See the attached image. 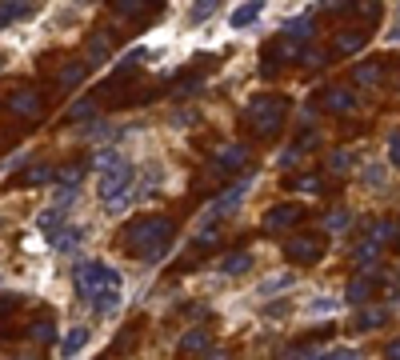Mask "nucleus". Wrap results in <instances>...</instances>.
Wrapping results in <instances>:
<instances>
[{"instance_id": "f257e3e1", "label": "nucleus", "mask_w": 400, "mask_h": 360, "mask_svg": "<svg viewBox=\"0 0 400 360\" xmlns=\"http://www.w3.org/2000/svg\"><path fill=\"white\" fill-rule=\"evenodd\" d=\"M76 292L92 312L108 316L120 304V273L104 261H80L76 264Z\"/></svg>"}, {"instance_id": "f03ea898", "label": "nucleus", "mask_w": 400, "mask_h": 360, "mask_svg": "<svg viewBox=\"0 0 400 360\" xmlns=\"http://www.w3.org/2000/svg\"><path fill=\"white\" fill-rule=\"evenodd\" d=\"M173 244V224L164 221V216H140V221L128 224L125 232V249L137 252L140 261H161L164 252Z\"/></svg>"}, {"instance_id": "7ed1b4c3", "label": "nucleus", "mask_w": 400, "mask_h": 360, "mask_svg": "<svg viewBox=\"0 0 400 360\" xmlns=\"http://www.w3.org/2000/svg\"><path fill=\"white\" fill-rule=\"evenodd\" d=\"M96 197L104 200V204H113V200L120 197H132V180H137V168L120 156V152H100L96 156Z\"/></svg>"}, {"instance_id": "20e7f679", "label": "nucleus", "mask_w": 400, "mask_h": 360, "mask_svg": "<svg viewBox=\"0 0 400 360\" xmlns=\"http://www.w3.org/2000/svg\"><path fill=\"white\" fill-rule=\"evenodd\" d=\"M285 112H288V104L280 97H256L249 104V120L261 128V137H276L280 125H285Z\"/></svg>"}, {"instance_id": "39448f33", "label": "nucleus", "mask_w": 400, "mask_h": 360, "mask_svg": "<svg viewBox=\"0 0 400 360\" xmlns=\"http://www.w3.org/2000/svg\"><path fill=\"white\" fill-rule=\"evenodd\" d=\"M249 185H252V176H244V180H237L232 188H225V197H216L208 209H204V216H200V228L204 224H216L220 216H232V212L244 204V192H249Z\"/></svg>"}, {"instance_id": "423d86ee", "label": "nucleus", "mask_w": 400, "mask_h": 360, "mask_svg": "<svg viewBox=\"0 0 400 360\" xmlns=\"http://www.w3.org/2000/svg\"><path fill=\"white\" fill-rule=\"evenodd\" d=\"M285 256L292 264H316V261H325V240L320 236H288Z\"/></svg>"}, {"instance_id": "0eeeda50", "label": "nucleus", "mask_w": 400, "mask_h": 360, "mask_svg": "<svg viewBox=\"0 0 400 360\" xmlns=\"http://www.w3.org/2000/svg\"><path fill=\"white\" fill-rule=\"evenodd\" d=\"M296 221H304V209H300V204H273V209L264 212V228H268V232L292 228Z\"/></svg>"}, {"instance_id": "6e6552de", "label": "nucleus", "mask_w": 400, "mask_h": 360, "mask_svg": "<svg viewBox=\"0 0 400 360\" xmlns=\"http://www.w3.org/2000/svg\"><path fill=\"white\" fill-rule=\"evenodd\" d=\"M8 112L20 116V120H37V116H40V97H37V92H28V88H20V92L8 97Z\"/></svg>"}, {"instance_id": "1a4fd4ad", "label": "nucleus", "mask_w": 400, "mask_h": 360, "mask_svg": "<svg viewBox=\"0 0 400 360\" xmlns=\"http://www.w3.org/2000/svg\"><path fill=\"white\" fill-rule=\"evenodd\" d=\"M364 44H368V32H364V28H344L337 37V44H332V52H337V56H352V52H361Z\"/></svg>"}, {"instance_id": "9d476101", "label": "nucleus", "mask_w": 400, "mask_h": 360, "mask_svg": "<svg viewBox=\"0 0 400 360\" xmlns=\"http://www.w3.org/2000/svg\"><path fill=\"white\" fill-rule=\"evenodd\" d=\"M320 104H325L328 112H352V108H356V92L344 88V85H337V88H328V92H325Z\"/></svg>"}, {"instance_id": "9b49d317", "label": "nucleus", "mask_w": 400, "mask_h": 360, "mask_svg": "<svg viewBox=\"0 0 400 360\" xmlns=\"http://www.w3.org/2000/svg\"><path fill=\"white\" fill-rule=\"evenodd\" d=\"M285 40L288 44H308V40H313V16H296V20H288L285 25Z\"/></svg>"}, {"instance_id": "f8f14e48", "label": "nucleus", "mask_w": 400, "mask_h": 360, "mask_svg": "<svg viewBox=\"0 0 400 360\" xmlns=\"http://www.w3.org/2000/svg\"><path fill=\"white\" fill-rule=\"evenodd\" d=\"M180 352H188V356L213 352V336H208V328H196V333H185V336H180Z\"/></svg>"}, {"instance_id": "ddd939ff", "label": "nucleus", "mask_w": 400, "mask_h": 360, "mask_svg": "<svg viewBox=\"0 0 400 360\" xmlns=\"http://www.w3.org/2000/svg\"><path fill=\"white\" fill-rule=\"evenodd\" d=\"M368 240H373L376 249H380V244H396V240H400V224L396 221H373Z\"/></svg>"}, {"instance_id": "4468645a", "label": "nucleus", "mask_w": 400, "mask_h": 360, "mask_svg": "<svg viewBox=\"0 0 400 360\" xmlns=\"http://www.w3.org/2000/svg\"><path fill=\"white\" fill-rule=\"evenodd\" d=\"M292 280H296V276L288 273H273V276H264L261 285H256V292H261V297H280V292H288V288H292Z\"/></svg>"}, {"instance_id": "2eb2a0df", "label": "nucleus", "mask_w": 400, "mask_h": 360, "mask_svg": "<svg viewBox=\"0 0 400 360\" xmlns=\"http://www.w3.org/2000/svg\"><path fill=\"white\" fill-rule=\"evenodd\" d=\"M385 321H388V309H380V304H376V309H361V312H356L352 328H356V333H373V328H380Z\"/></svg>"}, {"instance_id": "dca6fc26", "label": "nucleus", "mask_w": 400, "mask_h": 360, "mask_svg": "<svg viewBox=\"0 0 400 360\" xmlns=\"http://www.w3.org/2000/svg\"><path fill=\"white\" fill-rule=\"evenodd\" d=\"M88 345V328H68L64 333V340H61V356L68 360V356H80V348Z\"/></svg>"}, {"instance_id": "f3484780", "label": "nucleus", "mask_w": 400, "mask_h": 360, "mask_svg": "<svg viewBox=\"0 0 400 360\" xmlns=\"http://www.w3.org/2000/svg\"><path fill=\"white\" fill-rule=\"evenodd\" d=\"M85 76H88V64L85 61H68V68H61V76H56V85L68 92V88H76Z\"/></svg>"}, {"instance_id": "a211bd4d", "label": "nucleus", "mask_w": 400, "mask_h": 360, "mask_svg": "<svg viewBox=\"0 0 400 360\" xmlns=\"http://www.w3.org/2000/svg\"><path fill=\"white\" fill-rule=\"evenodd\" d=\"M261 13H264V4H261V0H249V4H240L237 13L228 16V25H232V28H249Z\"/></svg>"}, {"instance_id": "6ab92c4d", "label": "nucleus", "mask_w": 400, "mask_h": 360, "mask_svg": "<svg viewBox=\"0 0 400 360\" xmlns=\"http://www.w3.org/2000/svg\"><path fill=\"white\" fill-rule=\"evenodd\" d=\"M244 161H249V144H228V149H220V156H216L220 168H244Z\"/></svg>"}, {"instance_id": "aec40b11", "label": "nucleus", "mask_w": 400, "mask_h": 360, "mask_svg": "<svg viewBox=\"0 0 400 360\" xmlns=\"http://www.w3.org/2000/svg\"><path fill=\"white\" fill-rule=\"evenodd\" d=\"M249 268H252V252H232V256L220 261V273L225 276H244Z\"/></svg>"}, {"instance_id": "412c9836", "label": "nucleus", "mask_w": 400, "mask_h": 360, "mask_svg": "<svg viewBox=\"0 0 400 360\" xmlns=\"http://www.w3.org/2000/svg\"><path fill=\"white\" fill-rule=\"evenodd\" d=\"M380 73H385V64H380V61H364V64H356L352 80H356V85H376V80H380Z\"/></svg>"}, {"instance_id": "4be33fe9", "label": "nucleus", "mask_w": 400, "mask_h": 360, "mask_svg": "<svg viewBox=\"0 0 400 360\" xmlns=\"http://www.w3.org/2000/svg\"><path fill=\"white\" fill-rule=\"evenodd\" d=\"M368 297H373V280H368V276H356V280L349 285V292H344L349 304H364Z\"/></svg>"}, {"instance_id": "5701e85b", "label": "nucleus", "mask_w": 400, "mask_h": 360, "mask_svg": "<svg viewBox=\"0 0 400 360\" xmlns=\"http://www.w3.org/2000/svg\"><path fill=\"white\" fill-rule=\"evenodd\" d=\"M352 164H356V156H352L349 149H337L332 156H328V173L344 176V173H352Z\"/></svg>"}, {"instance_id": "b1692460", "label": "nucleus", "mask_w": 400, "mask_h": 360, "mask_svg": "<svg viewBox=\"0 0 400 360\" xmlns=\"http://www.w3.org/2000/svg\"><path fill=\"white\" fill-rule=\"evenodd\" d=\"M52 176H56V173H52L49 164H37V168H28V173L20 176V185H28V188H40V185H49Z\"/></svg>"}, {"instance_id": "393cba45", "label": "nucleus", "mask_w": 400, "mask_h": 360, "mask_svg": "<svg viewBox=\"0 0 400 360\" xmlns=\"http://www.w3.org/2000/svg\"><path fill=\"white\" fill-rule=\"evenodd\" d=\"M376 252H380V249H376L373 240H361V244H356V249H352V261L361 264V268H373V261H376Z\"/></svg>"}, {"instance_id": "a878e982", "label": "nucleus", "mask_w": 400, "mask_h": 360, "mask_svg": "<svg viewBox=\"0 0 400 360\" xmlns=\"http://www.w3.org/2000/svg\"><path fill=\"white\" fill-rule=\"evenodd\" d=\"M349 224H352V212H349V209H332V212L325 216V228H328V232H344Z\"/></svg>"}, {"instance_id": "bb28decb", "label": "nucleus", "mask_w": 400, "mask_h": 360, "mask_svg": "<svg viewBox=\"0 0 400 360\" xmlns=\"http://www.w3.org/2000/svg\"><path fill=\"white\" fill-rule=\"evenodd\" d=\"M292 188H296V192H320V188H325V180H320V173H308V176H296V180H292Z\"/></svg>"}, {"instance_id": "cd10ccee", "label": "nucleus", "mask_w": 400, "mask_h": 360, "mask_svg": "<svg viewBox=\"0 0 400 360\" xmlns=\"http://www.w3.org/2000/svg\"><path fill=\"white\" fill-rule=\"evenodd\" d=\"M80 176H85V168H80V164H73L68 173L61 168V173H56V180H61V188H64V192H73V188L80 185Z\"/></svg>"}, {"instance_id": "c85d7f7f", "label": "nucleus", "mask_w": 400, "mask_h": 360, "mask_svg": "<svg viewBox=\"0 0 400 360\" xmlns=\"http://www.w3.org/2000/svg\"><path fill=\"white\" fill-rule=\"evenodd\" d=\"M364 185L373 188V192H380L385 188V164H368L364 168Z\"/></svg>"}, {"instance_id": "c756f323", "label": "nucleus", "mask_w": 400, "mask_h": 360, "mask_svg": "<svg viewBox=\"0 0 400 360\" xmlns=\"http://www.w3.org/2000/svg\"><path fill=\"white\" fill-rule=\"evenodd\" d=\"M92 108H96L92 100H80V104H73V108L64 112V120H85V116H92Z\"/></svg>"}, {"instance_id": "7c9ffc66", "label": "nucleus", "mask_w": 400, "mask_h": 360, "mask_svg": "<svg viewBox=\"0 0 400 360\" xmlns=\"http://www.w3.org/2000/svg\"><path fill=\"white\" fill-rule=\"evenodd\" d=\"M144 13H149V8H144L140 0H120V4H116V16H144Z\"/></svg>"}, {"instance_id": "2f4dec72", "label": "nucleus", "mask_w": 400, "mask_h": 360, "mask_svg": "<svg viewBox=\"0 0 400 360\" xmlns=\"http://www.w3.org/2000/svg\"><path fill=\"white\" fill-rule=\"evenodd\" d=\"M296 161H300V149H296V144H288V149L276 152V164H280V168H292Z\"/></svg>"}, {"instance_id": "473e14b6", "label": "nucleus", "mask_w": 400, "mask_h": 360, "mask_svg": "<svg viewBox=\"0 0 400 360\" xmlns=\"http://www.w3.org/2000/svg\"><path fill=\"white\" fill-rule=\"evenodd\" d=\"M300 61L308 64V68H320V64L328 61V52H316V49H308V52H300Z\"/></svg>"}, {"instance_id": "72a5a7b5", "label": "nucleus", "mask_w": 400, "mask_h": 360, "mask_svg": "<svg viewBox=\"0 0 400 360\" xmlns=\"http://www.w3.org/2000/svg\"><path fill=\"white\" fill-rule=\"evenodd\" d=\"M325 360H364V356L356 352V348H332V352H328Z\"/></svg>"}, {"instance_id": "f704fd0d", "label": "nucleus", "mask_w": 400, "mask_h": 360, "mask_svg": "<svg viewBox=\"0 0 400 360\" xmlns=\"http://www.w3.org/2000/svg\"><path fill=\"white\" fill-rule=\"evenodd\" d=\"M388 161H392V164L400 168V128L392 132V137H388Z\"/></svg>"}, {"instance_id": "c9c22d12", "label": "nucleus", "mask_w": 400, "mask_h": 360, "mask_svg": "<svg viewBox=\"0 0 400 360\" xmlns=\"http://www.w3.org/2000/svg\"><path fill=\"white\" fill-rule=\"evenodd\" d=\"M213 13H216V4H200V8H192V13H188V20H208Z\"/></svg>"}, {"instance_id": "e433bc0d", "label": "nucleus", "mask_w": 400, "mask_h": 360, "mask_svg": "<svg viewBox=\"0 0 400 360\" xmlns=\"http://www.w3.org/2000/svg\"><path fill=\"white\" fill-rule=\"evenodd\" d=\"M385 360H400V336L385 345Z\"/></svg>"}, {"instance_id": "4c0bfd02", "label": "nucleus", "mask_w": 400, "mask_h": 360, "mask_svg": "<svg viewBox=\"0 0 400 360\" xmlns=\"http://www.w3.org/2000/svg\"><path fill=\"white\" fill-rule=\"evenodd\" d=\"M52 336V324H37V340H49Z\"/></svg>"}, {"instance_id": "58836bf2", "label": "nucleus", "mask_w": 400, "mask_h": 360, "mask_svg": "<svg viewBox=\"0 0 400 360\" xmlns=\"http://www.w3.org/2000/svg\"><path fill=\"white\" fill-rule=\"evenodd\" d=\"M0 68H4V61H0Z\"/></svg>"}]
</instances>
